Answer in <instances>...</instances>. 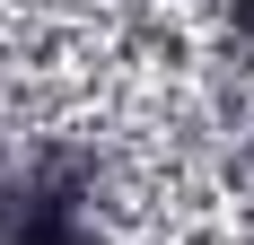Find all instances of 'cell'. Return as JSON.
<instances>
[{"label": "cell", "instance_id": "6da1fadb", "mask_svg": "<svg viewBox=\"0 0 254 245\" xmlns=\"http://www.w3.org/2000/svg\"><path fill=\"white\" fill-rule=\"evenodd\" d=\"M88 237H97V210L79 167H35L0 193V245H88Z\"/></svg>", "mask_w": 254, "mask_h": 245}, {"label": "cell", "instance_id": "7a4b0ae2", "mask_svg": "<svg viewBox=\"0 0 254 245\" xmlns=\"http://www.w3.org/2000/svg\"><path fill=\"white\" fill-rule=\"evenodd\" d=\"M228 26H237V35L254 44V0H228Z\"/></svg>", "mask_w": 254, "mask_h": 245}]
</instances>
